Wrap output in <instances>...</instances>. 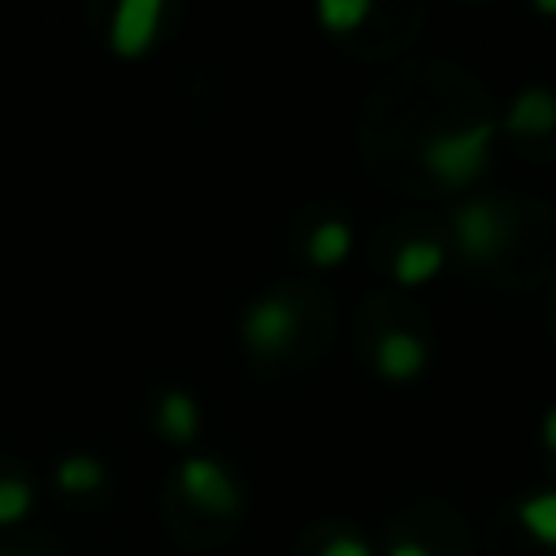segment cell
<instances>
[{
	"instance_id": "cell-6",
	"label": "cell",
	"mask_w": 556,
	"mask_h": 556,
	"mask_svg": "<svg viewBox=\"0 0 556 556\" xmlns=\"http://www.w3.org/2000/svg\"><path fill=\"white\" fill-rule=\"evenodd\" d=\"M426 339L421 334H413V330H382L378 334V343H374V369L382 374V378H391V382H408V378H417L421 369H426Z\"/></svg>"
},
{
	"instance_id": "cell-3",
	"label": "cell",
	"mask_w": 556,
	"mask_h": 556,
	"mask_svg": "<svg viewBox=\"0 0 556 556\" xmlns=\"http://www.w3.org/2000/svg\"><path fill=\"white\" fill-rule=\"evenodd\" d=\"M452 230H456V243H460V252L469 261H491L504 248V239H508V222H504L495 200L460 204L456 217H452Z\"/></svg>"
},
{
	"instance_id": "cell-14",
	"label": "cell",
	"mask_w": 556,
	"mask_h": 556,
	"mask_svg": "<svg viewBox=\"0 0 556 556\" xmlns=\"http://www.w3.org/2000/svg\"><path fill=\"white\" fill-rule=\"evenodd\" d=\"M374 13L369 0H317V22L326 30H356Z\"/></svg>"
},
{
	"instance_id": "cell-12",
	"label": "cell",
	"mask_w": 556,
	"mask_h": 556,
	"mask_svg": "<svg viewBox=\"0 0 556 556\" xmlns=\"http://www.w3.org/2000/svg\"><path fill=\"white\" fill-rule=\"evenodd\" d=\"M52 482H56L65 495H91L96 486H104V465H100L91 452H70V456L56 460Z\"/></svg>"
},
{
	"instance_id": "cell-1",
	"label": "cell",
	"mask_w": 556,
	"mask_h": 556,
	"mask_svg": "<svg viewBox=\"0 0 556 556\" xmlns=\"http://www.w3.org/2000/svg\"><path fill=\"white\" fill-rule=\"evenodd\" d=\"M495 135H500V122L478 117V122H465V126H452V130H434L421 143L417 156H421V165H426V174L434 182H443V187H469L491 165Z\"/></svg>"
},
{
	"instance_id": "cell-10",
	"label": "cell",
	"mask_w": 556,
	"mask_h": 556,
	"mask_svg": "<svg viewBox=\"0 0 556 556\" xmlns=\"http://www.w3.org/2000/svg\"><path fill=\"white\" fill-rule=\"evenodd\" d=\"M513 517H517V526L534 543L556 547V491H530V495H521L517 508H513Z\"/></svg>"
},
{
	"instance_id": "cell-9",
	"label": "cell",
	"mask_w": 556,
	"mask_h": 556,
	"mask_svg": "<svg viewBox=\"0 0 556 556\" xmlns=\"http://www.w3.org/2000/svg\"><path fill=\"white\" fill-rule=\"evenodd\" d=\"M156 426H161V434L165 439H174V443H187L195 430H200V404L187 395V391H165L161 400H156Z\"/></svg>"
},
{
	"instance_id": "cell-18",
	"label": "cell",
	"mask_w": 556,
	"mask_h": 556,
	"mask_svg": "<svg viewBox=\"0 0 556 556\" xmlns=\"http://www.w3.org/2000/svg\"><path fill=\"white\" fill-rule=\"evenodd\" d=\"M534 13H556V0H539V4H534Z\"/></svg>"
},
{
	"instance_id": "cell-4",
	"label": "cell",
	"mask_w": 556,
	"mask_h": 556,
	"mask_svg": "<svg viewBox=\"0 0 556 556\" xmlns=\"http://www.w3.org/2000/svg\"><path fill=\"white\" fill-rule=\"evenodd\" d=\"M295 304L287 295H261L243 308V339L256 348V352H282L291 339H295Z\"/></svg>"
},
{
	"instance_id": "cell-8",
	"label": "cell",
	"mask_w": 556,
	"mask_h": 556,
	"mask_svg": "<svg viewBox=\"0 0 556 556\" xmlns=\"http://www.w3.org/2000/svg\"><path fill=\"white\" fill-rule=\"evenodd\" d=\"M443 261H447V252H443L439 239H404L391 256V274L404 287H421L443 269Z\"/></svg>"
},
{
	"instance_id": "cell-2",
	"label": "cell",
	"mask_w": 556,
	"mask_h": 556,
	"mask_svg": "<svg viewBox=\"0 0 556 556\" xmlns=\"http://www.w3.org/2000/svg\"><path fill=\"white\" fill-rule=\"evenodd\" d=\"M178 491L204 513H230L239 504V486L217 456H187L178 465Z\"/></svg>"
},
{
	"instance_id": "cell-5",
	"label": "cell",
	"mask_w": 556,
	"mask_h": 556,
	"mask_svg": "<svg viewBox=\"0 0 556 556\" xmlns=\"http://www.w3.org/2000/svg\"><path fill=\"white\" fill-rule=\"evenodd\" d=\"M161 17H165L161 0H122L113 9V22H109V43L122 56H139L143 48H152V39L161 30Z\"/></svg>"
},
{
	"instance_id": "cell-15",
	"label": "cell",
	"mask_w": 556,
	"mask_h": 556,
	"mask_svg": "<svg viewBox=\"0 0 556 556\" xmlns=\"http://www.w3.org/2000/svg\"><path fill=\"white\" fill-rule=\"evenodd\" d=\"M317 556H374V547H369V539H361V534L343 530V534H330V539L321 543V552H317Z\"/></svg>"
},
{
	"instance_id": "cell-16",
	"label": "cell",
	"mask_w": 556,
	"mask_h": 556,
	"mask_svg": "<svg viewBox=\"0 0 556 556\" xmlns=\"http://www.w3.org/2000/svg\"><path fill=\"white\" fill-rule=\"evenodd\" d=\"M387 556H434L426 543H417V539H395L391 547H387Z\"/></svg>"
},
{
	"instance_id": "cell-7",
	"label": "cell",
	"mask_w": 556,
	"mask_h": 556,
	"mask_svg": "<svg viewBox=\"0 0 556 556\" xmlns=\"http://www.w3.org/2000/svg\"><path fill=\"white\" fill-rule=\"evenodd\" d=\"M504 130L513 135H526V139H539V135H552L556 130V91L552 87H521L504 113Z\"/></svg>"
},
{
	"instance_id": "cell-11",
	"label": "cell",
	"mask_w": 556,
	"mask_h": 556,
	"mask_svg": "<svg viewBox=\"0 0 556 556\" xmlns=\"http://www.w3.org/2000/svg\"><path fill=\"white\" fill-rule=\"evenodd\" d=\"M308 261L313 265H339L348 252H352V226L343 217H326L308 230V243H304Z\"/></svg>"
},
{
	"instance_id": "cell-13",
	"label": "cell",
	"mask_w": 556,
	"mask_h": 556,
	"mask_svg": "<svg viewBox=\"0 0 556 556\" xmlns=\"http://www.w3.org/2000/svg\"><path fill=\"white\" fill-rule=\"evenodd\" d=\"M35 504V486L17 473H0V526H17Z\"/></svg>"
},
{
	"instance_id": "cell-17",
	"label": "cell",
	"mask_w": 556,
	"mask_h": 556,
	"mask_svg": "<svg viewBox=\"0 0 556 556\" xmlns=\"http://www.w3.org/2000/svg\"><path fill=\"white\" fill-rule=\"evenodd\" d=\"M539 434H543V443H547V452H556V404L543 413V426H539Z\"/></svg>"
}]
</instances>
